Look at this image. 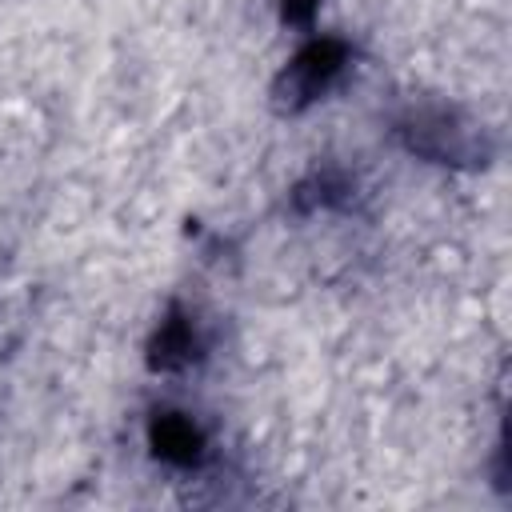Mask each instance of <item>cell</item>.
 <instances>
[{"mask_svg":"<svg viewBox=\"0 0 512 512\" xmlns=\"http://www.w3.org/2000/svg\"><path fill=\"white\" fill-rule=\"evenodd\" d=\"M396 136L412 156L452 168H484L492 160V140L484 124L452 104H408L396 116Z\"/></svg>","mask_w":512,"mask_h":512,"instance_id":"6da1fadb","label":"cell"},{"mask_svg":"<svg viewBox=\"0 0 512 512\" xmlns=\"http://www.w3.org/2000/svg\"><path fill=\"white\" fill-rule=\"evenodd\" d=\"M348 64V44L336 40V36H320V40H308L292 60L288 68L280 72V80L272 84V100L280 112H300L308 108L316 96H324L332 88V80L344 72Z\"/></svg>","mask_w":512,"mask_h":512,"instance_id":"7a4b0ae2","label":"cell"},{"mask_svg":"<svg viewBox=\"0 0 512 512\" xmlns=\"http://www.w3.org/2000/svg\"><path fill=\"white\" fill-rule=\"evenodd\" d=\"M200 348H204V340H200L196 320H192L188 312L172 308V312L156 324V332H152V340H148V364L160 368V372H180V368H188V364L200 356Z\"/></svg>","mask_w":512,"mask_h":512,"instance_id":"3957f363","label":"cell"},{"mask_svg":"<svg viewBox=\"0 0 512 512\" xmlns=\"http://www.w3.org/2000/svg\"><path fill=\"white\" fill-rule=\"evenodd\" d=\"M148 444L160 460L192 468L204 460V432L184 412H156L148 420Z\"/></svg>","mask_w":512,"mask_h":512,"instance_id":"277c9868","label":"cell"},{"mask_svg":"<svg viewBox=\"0 0 512 512\" xmlns=\"http://www.w3.org/2000/svg\"><path fill=\"white\" fill-rule=\"evenodd\" d=\"M292 200H296V208H336V204H348L352 200V180L344 176V172H336V168H320V172H312L304 184H296V192H292Z\"/></svg>","mask_w":512,"mask_h":512,"instance_id":"5b68a950","label":"cell"},{"mask_svg":"<svg viewBox=\"0 0 512 512\" xmlns=\"http://www.w3.org/2000/svg\"><path fill=\"white\" fill-rule=\"evenodd\" d=\"M320 0H280V16L284 24H312Z\"/></svg>","mask_w":512,"mask_h":512,"instance_id":"8992f818","label":"cell"}]
</instances>
